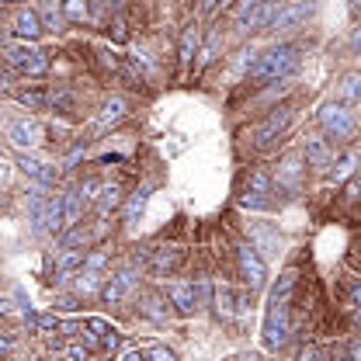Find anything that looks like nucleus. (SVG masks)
<instances>
[{
  "label": "nucleus",
  "instance_id": "f257e3e1",
  "mask_svg": "<svg viewBox=\"0 0 361 361\" xmlns=\"http://www.w3.org/2000/svg\"><path fill=\"white\" fill-rule=\"evenodd\" d=\"M295 285H299V271H285L281 278H278V285L271 288V299H268V316H264V348L271 351H278V348H285L288 344V337H292V319H288V299H292V292H295Z\"/></svg>",
  "mask_w": 361,
  "mask_h": 361
},
{
  "label": "nucleus",
  "instance_id": "f03ea898",
  "mask_svg": "<svg viewBox=\"0 0 361 361\" xmlns=\"http://www.w3.org/2000/svg\"><path fill=\"white\" fill-rule=\"evenodd\" d=\"M302 63V45L295 42H285V45H274L268 52L257 56V63L250 66V80L254 84H268V80H285L299 70Z\"/></svg>",
  "mask_w": 361,
  "mask_h": 361
},
{
  "label": "nucleus",
  "instance_id": "7ed1b4c3",
  "mask_svg": "<svg viewBox=\"0 0 361 361\" xmlns=\"http://www.w3.org/2000/svg\"><path fill=\"white\" fill-rule=\"evenodd\" d=\"M4 59H7V66H11L14 73H25V77H42V73H49V63H52L49 52L32 42L11 45Z\"/></svg>",
  "mask_w": 361,
  "mask_h": 361
},
{
  "label": "nucleus",
  "instance_id": "20e7f679",
  "mask_svg": "<svg viewBox=\"0 0 361 361\" xmlns=\"http://www.w3.org/2000/svg\"><path fill=\"white\" fill-rule=\"evenodd\" d=\"M316 14V0H288V4H281L278 11H274V18H271L268 32L274 35H288V32H299L310 18Z\"/></svg>",
  "mask_w": 361,
  "mask_h": 361
},
{
  "label": "nucleus",
  "instance_id": "39448f33",
  "mask_svg": "<svg viewBox=\"0 0 361 361\" xmlns=\"http://www.w3.org/2000/svg\"><path fill=\"white\" fill-rule=\"evenodd\" d=\"M288 126H292V108L288 104H281V108H274L268 118L254 129V146L261 149V153H268V149H274L281 139H285V133H288Z\"/></svg>",
  "mask_w": 361,
  "mask_h": 361
},
{
  "label": "nucleus",
  "instance_id": "423d86ee",
  "mask_svg": "<svg viewBox=\"0 0 361 361\" xmlns=\"http://www.w3.org/2000/svg\"><path fill=\"white\" fill-rule=\"evenodd\" d=\"M319 129L326 135H334V139H341V142H348L351 135H355V115L348 111V104H323L319 108Z\"/></svg>",
  "mask_w": 361,
  "mask_h": 361
},
{
  "label": "nucleus",
  "instance_id": "0eeeda50",
  "mask_svg": "<svg viewBox=\"0 0 361 361\" xmlns=\"http://www.w3.org/2000/svg\"><path fill=\"white\" fill-rule=\"evenodd\" d=\"M135 285H139V271H135V264H126V268H118L108 281H104L101 299H104L108 306H118L122 299H129V292H133Z\"/></svg>",
  "mask_w": 361,
  "mask_h": 361
},
{
  "label": "nucleus",
  "instance_id": "6e6552de",
  "mask_svg": "<svg viewBox=\"0 0 361 361\" xmlns=\"http://www.w3.org/2000/svg\"><path fill=\"white\" fill-rule=\"evenodd\" d=\"M236 261H240V274H243L247 288H261V285L268 281V264H264V257L257 254V247H250V243L236 247Z\"/></svg>",
  "mask_w": 361,
  "mask_h": 361
},
{
  "label": "nucleus",
  "instance_id": "1a4fd4ad",
  "mask_svg": "<svg viewBox=\"0 0 361 361\" xmlns=\"http://www.w3.org/2000/svg\"><path fill=\"white\" fill-rule=\"evenodd\" d=\"M240 205H243V209H271V205H274V202H271V178L264 171H254V174H250Z\"/></svg>",
  "mask_w": 361,
  "mask_h": 361
},
{
  "label": "nucleus",
  "instance_id": "9d476101",
  "mask_svg": "<svg viewBox=\"0 0 361 361\" xmlns=\"http://www.w3.org/2000/svg\"><path fill=\"white\" fill-rule=\"evenodd\" d=\"M281 4L278 0H261L257 7H250L247 14H240L236 21H240V32L243 35H250V32H264L271 25V18H274V11H278Z\"/></svg>",
  "mask_w": 361,
  "mask_h": 361
},
{
  "label": "nucleus",
  "instance_id": "9b49d317",
  "mask_svg": "<svg viewBox=\"0 0 361 361\" xmlns=\"http://www.w3.org/2000/svg\"><path fill=\"white\" fill-rule=\"evenodd\" d=\"M167 295H171V302H174V310H178L180 316L198 313V288H195L191 281H174V285H167Z\"/></svg>",
  "mask_w": 361,
  "mask_h": 361
},
{
  "label": "nucleus",
  "instance_id": "f8f14e48",
  "mask_svg": "<svg viewBox=\"0 0 361 361\" xmlns=\"http://www.w3.org/2000/svg\"><path fill=\"white\" fill-rule=\"evenodd\" d=\"M299 188H302V160L299 157H285L278 164V191L299 195Z\"/></svg>",
  "mask_w": 361,
  "mask_h": 361
},
{
  "label": "nucleus",
  "instance_id": "ddd939ff",
  "mask_svg": "<svg viewBox=\"0 0 361 361\" xmlns=\"http://www.w3.org/2000/svg\"><path fill=\"white\" fill-rule=\"evenodd\" d=\"M14 39H21V42H35L39 35H42V21H39V14L32 11V7H21L18 14H14Z\"/></svg>",
  "mask_w": 361,
  "mask_h": 361
},
{
  "label": "nucleus",
  "instance_id": "4468645a",
  "mask_svg": "<svg viewBox=\"0 0 361 361\" xmlns=\"http://www.w3.org/2000/svg\"><path fill=\"white\" fill-rule=\"evenodd\" d=\"M302 160H306L313 171H326V167L334 164V149H330L326 139L313 135V139H306V146H302Z\"/></svg>",
  "mask_w": 361,
  "mask_h": 361
},
{
  "label": "nucleus",
  "instance_id": "2eb2a0df",
  "mask_svg": "<svg viewBox=\"0 0 361 361\" xmlns=\"http://www.w3.org/2000/svg\"><path fill=\"white\" fill-rule=\"evenodd\" d=\"M180 254L178 247H153L149 250V271L153 274H174L178 271V264H180Z\"/></svg>",
  "mask_w": 361,
  "mask_h": 361
},
{
  "label": "nucleus",
  "instance_id": "dca6fc26",
  "mask_svg": "<svg viewBox=\"0 0 361 361\" xmlns=\"http://www.w3.org/2000/svg\"><path fill=\"white\" fill-rule=\"evenodd\" d=\"M198 49H202V28H198V21H191V25H184V32H180L178 59L184 66H191V59L198 56Z\"/></svg>",
  "mask_w": 361,
  "mask_h": 361
},
{
  "label": "nucleus",
  "instance_id": "f3484780",
  "mask_svg": "<svg viewBox=\"0 0 361 361\" xmlns=\"http://www.w3.org/2000/svg\"><path fill=\"white\" fill-rule=\"evenodd\" d=\"M84 326H87L90 334L97 337L101 351H115V348H118V341H122V334H118V330H115V326H111L108 319H101V316H90Z\"/></svg>",
  "mask_w": 361,
  "mask_h": 361
},
{
  "label": "nucleus",
  "instance_id": "a211bd4d",
  "mask_svg": "<svg viewBox=\"0 0 361 361\" xmlns=\"http://www.w3.org/2000/svg\"><path fill=\"white\" fill-rule=\"evenodd\" d=\"M11 142L21 146V149L39 146V142H42V126H39V122H28V118L14 122V126H11Z\"/></svg>",
  "mask_w": 361,
  "mask_h": 361
},
{
  "label": "nucleus",
  "instance_id": "6ab92c4d",
  "mask_svg": "<svg viewBox=\"0 0 361 361\" xmlns=\"http://www.w3.org/2000/svg\"><path fill=\"white\" fill-rule=\"evenodd\" d=\"M84 250L80 247H63V254H59V264H56V271H59V278L56 281H70L77 271L84 268Z\"/></svg>",
  "mask_w": 361,
  "mask_h": 361
},
{
  "label": "nucleus",
  "instance_id": "aec40b11",
  "mask_svg": "<svg viewBox=\"0 0 361 361\" xmlns=\"http://www.w3.org/2000/svg\"><path fill=\"white\" fill-rule=\"evenodd\" d=\"M126 115H129V104H126L122 97H108V101L101 104L97 126H101V129H111V126H118V122H122Z\"/></svg>",
  "mask_w": 361,
  "mask_h": 361
},
{
  "label": "nucleus",
  "instance_id": "412c9836",
  "mask_svg": "<svg viewBox=\"0 0 361 361\" xmlns=\"http://www.w3.org/2000/svg\"><path fill=\"white\" fill-rule=\"evenodd\" d=\"M97 191H101V195L94 198V202H97V216L108 219V216L122 205V184H104V188H97Z\"/></svg>",
  "mask_w": 361,
  "mask_h": 361
},
{
  "label": "nucleus",
  "instance_id": "4be33fe9",
  "mask_svg": "<svg viewBox=\"0 0 361 361\" xmlns=\"http://www.w3.org/2000/svg\"><path fill=\"white\" fill-rule=\"evenodd\" d=\"M59 14L66 25H84L90 18V4L87 0H59Z\"/></svg>",
  "mask_w": 361,
  "mask_h": 361
},
{
  "label": "nucleus",
  "instance_id": "5701e85b",
  "mask_svg": "<svg viewBox=\"0 0 361 361\" xmlns=\"http://www.w3.org/2000/svg\"><path fill=\"white\" fill-rule=\"evenodd\" d=\"M39 14V21H42V32H59L66 21H63V14H59V7H56V0H42V7L35 11Z\"/></svg>",
  "mask_w": 361,
  "mask_h": 361
},
{
  "label": "nucleus",
  "instance_id": "b1692460",
  "mask_svg": "<svg viewBox=\"0 0 361 361\" xmlns=\"http://www.w3.org/2000/svg\"><path fill=\"white\" fill-rule=\"evenodd\" d=\"M25 319H28V326H32L35 334H56V330H59V323H63L56 313H39L35 316L32 310L25 313Z\"/></svg>",
  "mask_w": 361,
  "mask_h": 361
},
{
  "label": "nucleus",
  "instance_id": "393cba45",
  "mask_svg": "<svg viewBox=\"0 0 361 361\" xmlns=\"http://www.w3.org/2000/svg\"><path fill=\"white\" fill-rule=\"evenodd\" d=\"M250 247H261V250H268V254H278V247H281V240L268 233L264 226H250Z\"/></svg>",
  "mask_w": 361,
  "mask_h": 361
},
{
  "label": "nucleus",
  "instance_id": "a878e982",
  "mask_svg": "<svg viewBox=\"0 0 361 361\" xmlns=\"http://www.w3.org/2000/svg\"><path fill=\"white\" fill-rule=\"evenodd\" d=\"M149 191H153V188H149V184H142V188L135 191L133 198H129V205H126V223H135V219H139V216L146 212V202H149Z\"/></svg>",
  "mask_w": 361,
  "mask_h": 361
},
{
  "label": "nucleus",
  "instance_id": "bb28decb",
  "mask_svg": "<svg viewBox=\"0 0 361 361\" xmlns=\"http://www.w3.org/2000/svg\"><path fill=\"white\" fill-rule=\"evenodd\" d=\"M18 101L25 104V108H32V111H42L45 104H49V94L42 87H21L18 90Z\"/></svg>",
  "mask_w": 361,
  "mask_h": 361
},
{
  "label": "nucleus",
  "instance_id": "cd10ccee",
  "mask_svg": "<svg viewBox=\"0 0 361 361\" xmlns=\"http://www.w3.org/2000/svg\"><path fill=\"white\" fill-rule=\"evenodd\" d=\"M355 164H358V153H355V149H348V153L334 164V180L351 178V174H355Z\"/></svg>",
  "mask_w": 361,
  "mask_h": 361
},
{
  "label": "nucleus",
  "instance_id": "c85d7f7f",
  "mask_svg": "<svg viewBox=\"0 0 361 361\" xmlns=\"http://www.w3.org/2000/svg\"><path fill=\"white\" fill-rule=\"evenodd\" d=\"M49 104H52V108H56V111H63V115H73V94H70V90H52V94H49Z\"/></svg>",
  "mask_w": 361,
  "mask_h": 361
},
{
  "label": "nucleus",
  "instance_id": "c756f323",
  "mask_svg": "<svg viewBox=\"0 0 361 361\" xmlns=\"http://www.w3.org/2000/svg\"><path fill=\"white\" fill-rule=\"evenodd\" d=\"M80 271H84V268H80ZM97 281H101V274H97V271H84V274H80V281H77V292H80V295L97 292Z\"/></svg>",
  "mask_w": 361,
  "mask_h": 361
},
{
  "label": "nucleus",
  "instance_id": "7c9ffc66",
  "mask_svg": "<svg viewBox=\"0 0 361 361\" xmlns=\"http://www.w3.org/2000/svg\"><path fill=\"white\" fill-rule=\"evenodd\" d=\"M361 80H358V73H351L348 80H344V101H348V108H355L358 104V97H361V87H358Z\"/></svg>",
  "mask_w": 361,
  "mask_h": 361
},
{
  "label": "nucleus",
  "instance_id": "2f4dec72",
  "mask_svg": "<svg viewBox=\"0 0 361 361\" xmlns=\"http://www.w3.org/2000/svg\"><path fill=\"white\" fill-rule=\"evenodd\" d=\"M142 361H178V355H174L171 348H164V344H157V348H149V351H142Z\"/></svg>",
  "mask_w": 361,
  "mask_h": 361
},
{
  "label": "nucleus",
  "instance_id": "473e14b6",
  "mask_svg": "<svg viewBox=\"0 0 361 361\" xmlns=\"http://www.w3.org/2000/svg\"><path fill=\"white\" fill-rule=\"evenodd\" d=\"M216 310L219 316H233V295H229V288H216Z\"/></svg>",
  "mask_w": 361,
  "mask_h": 361
},
{
  "label": "nucleus",
  "instance_id": "72a5a7b5",
  "mask_svg": "<svg viewBox=\"0 0 361 361\" xmlns=\"http://www.w3.org/2000/svg\"><path fill=\"white\" fill-rule=\"evenodd\" d=\"M18 167H21V171H25L28 178H39V171H42V164H39L35 157H28V153H25V157L18 160Z\"/></svg>",
  "mask_w": 361,
  "mask_h": 361
},
{
  "label": "nucleus",
  "instance_id": "f704fd0d",
  "mask_svg": "<svg viewBox=\"0 0 361 361\" xmlns=\"http://www.w3.org/2000/svg\"><path fill=\"white\" fill-rule=\"evenodd\" d=\"M39 184H45V188H52V184H56V180H59V171H56V167H45L42 164V171H39Z\"/></svg>",
  "mask_w": 361,
  "mask_h": 361
},
{
  "label": "nucleus",
  "instance_id": "c9c22d12",
  "mask_svg": "<svg viewBox=\"0 0 361 361\" xmlns=\"http://www.w3.org/2000/svg\"><path fill=\"white\" fill-rule=\"evenodd\" d=\"M157 306H160V299H157V295H149V299H146V306H142V313H146V316H153V319H164L167 313H160Z\"/></svg>",
  "mask_w": 361,
  "mask_h": 361
},
{
  "label": "nucleus",
  "instance_id": "e433bc0d",
  "mask_svg": "<svg viewBox=\"0 0 361 361\" xmlns=\"http://www.w3.org/2000/svg\"><path fill=\"white\" fill-rule=\"evenodd\" d=\"M111 28H115V39H118V42L129 39V28H126V18H122V14H115V25H111Z\"/></svg>",
  "mask_w": 361,
  "mask_h": 361
},
{
  "label": "nucleus",
  "instance_id": "4c0bfd02",
  "mask_svg": "<svg viewBox=\"0 0 361 361\" xmlns=\"http://www.w3.org/2000/svg\"><path fill=\"white\" fill-rule=\"evenodd\" d=\"M11 80H14V70L7 66V59H0V90L11 87Z\"/></svg>",
  "mask_w": 361,
  "mask_h": 361
},
{
  "label": "nucleus",
  "instance_id": "58836bf2",
  "mask_svg": "<svg viewBox=\"0 0 361 361\" xmlns=\"http://www.w3.org/2000/svg\"><path fill=\"white\" fill-rule=\"evenodd\" d=\"M84 240H87V236H84V229H73V233H70V236L63 240V247H80Z\"/></svg>",
  "mask_w": 361,
  "mask_h": 361
},
{
  "label": "nucleus",
  "instance_id": "ea45409f",
  "mask_svg": "<svg viewBox=\"0 0 361 361\" xmlns=\"http://www.w3.org/2000/svg\"><path fill=\"white\" fill-rule=\"evenodd\" d=\"M66 358H70V361H87V348L73 344V348H66Z\"/></svg>",
  "mask_w": 361,
  "mask_h": 361
},
{
  "label": "nucleus",
  "instance_id": "a19ab883",
  "mask_svg": "<svg viewBox=\"0 0 361 361\" xmlns=\"http://www.w3.org/2000/svg\"><path fill=\"white\" fill-rule=\"evenodd\" d=\"M11 351H14V337H0V361L11 358Z\"/></svg>",
  "mask_w": 361,
  "mask_h": 361
},
{
  "label": "nucleus",
  "instance_id": "79ce46f5",
  "mask_svg": "<svg viewBox=\"0 0 361 361\" xmlns=\"http://www.w3.org/2000/svg\"><path fill=\"white\" fill-rule=\"evenodd\" d=\"M257 4H261V0H240V4H236V7H233V14H236V18H240V14H247V11H250V7H257Z\"/></svg>",
  "mask_w": 361,
  "mask_h": 361
},
{
  "label": "nucleus",
  "instance_id": "37998d69",
  "mask_svg": "<svg viewBox=\"0 0 361 361\" xmlns=\"http://www.w3.org/2000/svg\"><path fill=\"white\" fill-rule=\"evenodd\" d=\"M358 299H361V285L355 281V285H351V292H348V306L355 310V306H358Z\"/></svg>",
  "mask_w": 361,
  "mask_h": 361
},
{
  "label": "nucleus",
  "instance_id": "c03bdc74",
  "mask_svg": "<svg viewBox=\"0 0 361 361\" xmlns=\"http://www.w3.org/2000/svg\"><path fill=\"white\" fill-rule=\"evenodd\" d=\"M316 358H319L316 348H302V355H299V361H316Z\"/></svg>",
  "mask_w": 361,
  "mask_h": 361
},
{
  "label": "nucleus",
  "instance_id": "a18cd8bd",
  "mask_svg": "<svg viewBox=\"0 0 361 361\" xmlns=\"http://www.w3.org/2000/svg\"><path fill=\"white\" fill-rule=\"evenodd\" d=\"M122 361H142V351H126V355H122Z\"/></svg>",
  "mask_w": 361,
  "mask_h": 361
},
{
  "label": "nucleus",
  "instance_id": "49530a36",
  "mask_svg": "<svg viewBox=\"0 0 361 361\" xmlns=\"http://www.w3.org/2000/svg\"><path fill=\"white\" fill-rule=\"evenodd\" d=\"M355 198H358V184L351 180V184H348V202H355Z\"/></svg>",
  "mask_w": 361,
  "mask_h": 361
},
{
  "label": "nucleus",
  "instance_id": "de8ad7c7",
  "mask_svg": "<svg viewBox=\"0 0 361 361\" xmlns=\"http://www.w3.org/2000/svg\"><path fill=\"white\" fill-rule=\"evenodd\" d=\"M216 4H219V0H202V7H205V11H216Z\"/></svg>",
  "mask_w": 361,
  "mask_h": 361
},
{
  "label": "nucleus",
  "instance_id": "09e8293b",
  "mask_svg": "<svg viewBox=\"0 0 361 361\" xmlns=\"http://www.w3.org/2000/svg\"><path fill=\"white\" fill-rule=\"evenodd\" d=\"M348 11H351V14H358V0H348Z\"/></svg>",
  "mask_w": 361,
  "mask_h": 361
},
{
  "label": "nucleus",
  "instance_id": "8fccbe9b",
  "mask_svg": "<svg viewBox=\"0 0 361 361\" xmlns=\"http://www.w3.org/2000/svg\"><path fill=\"white\" fill-rule=\"evenodd\" d=\"M0 316H7V302H0Z\"/></svg>",
  "mask_w": 361,
  "mask_h": 361
},
{
  "label": "nucleus",
  "instance_id": "3c124183",
  "mask_svg": "<svg viewBox=\"0 0 361 361\" xmlns=\"http://www.w3.org/2000/svg\"><path fill=\"white\" fill-rule=\"evenodd\" d=\"M0 4H18V0H0Z\"/></svg>",
  "mask_w": 361,
  "mask_h": 361
},
{
  "label": "nucleus",
  "instance_id": "603ef678",
  "mask_svg": "<svg viewBox=\"0 0 361 361\" xmlns=\"http://www.w3.org/2000/svg\"><path fill=\"white\" fill-rule=\"evenodd\" d=\"M337 361H351V358H337Z\"/></svg>",
  "mask_w": 361,
  "mask_h": 361
},
{
  "label": "nucleus",
  "instance_id": "864d4df0",
  "mask_svg": "<svg viewBox=\"0 0 361 361\" xmlns=\"http://www.w3.org/2000/svg\"><path fill=\"white\" fill-rule=\"evenodd\" d=\"M0 14H4V4H0Z\"/></svg>",
  "mask_w": 361,
  "mask_h": 361
},
{
  "label": "nucleus",
  "instance_id": "5fc2aeb1",
  "mask_svg": "<svg viewBox=\"0 0 361 361\" xmlns=\"http://www.w3.org/2000/svg\"><path fill=\"white\" fill-rule=\"evenodd\" d=\"M115 4H122V0H115Z\"/></svg>",
  "mask_w": 361,
  "mask_h": 361
},
{
  "label": "nucleus",
  "instance_id": "6e6d98bb",
  "mask_svg": "<svg viewBox=\"0 0 361 361\" xmlns=\"http://www.w3.org/2000/svg\"><path fill=\"white\" fill-rule=\"evenodd\" d=\"M278 4H281V0H278Z\"/></svg>",
  "mask_w": 361,
  "mask_h": 361
}]
</instances>
